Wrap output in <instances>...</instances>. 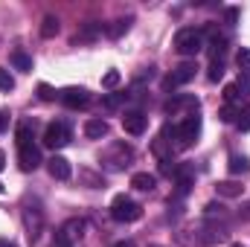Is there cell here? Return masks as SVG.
Listing matches in <instances>:
<instances>
[{
  "label": "cell",
  "instance_id": "1",
  "mask_svg": "<svg viewBox=\"0 0 250 247\" xmlns=\"http://www.w3.org/2000/svg\"><path fill=\"white\" fill-rule=\"evenodd\" d=\"M140 215H143V206H140L137 201H131L128 195H117V198L111 201V218H114V221L131 224V221H137Z\"/></svg>",
  "mask_w": 250,
  "mask_h": 247
},
{
  "label": "cell",
  "instance_id": "2",
  "mask_svg": "<svg viewBox=\"0 0 250 247\" xmlns=\"http://www.w3.org/2000/svg\"><path fill=\"white\" fill-rule=\"evenodd\" d=\"M175 50H178L181 56H198V53L204 50V32L195 29V26L181 29V32L175 35Z\"/></svg>",
  "mask_w": 250,
  "mask_h": 247
},
{
  "label": "cell",
  "instance_id": "3",
  "mask_svg": "<svg viewBox=\"0 0 250 247\" xmlns=\"http://www.w3.org/2000/svg\"><path fill=\"white\" fill-rule=\"evenodd\" d=\"M198 134H201V117H198V114H189L187 120L178 125V131H175L178 148H189V145L198 140Z\"/></svg>",
  "mask_w": 250,
  "mask_h": 247
},
{
  "label": "cell",
  "instance_id": "4",
  "mask_svg": "<svg viewBox=\"0 0 250 247\" xmlns=\"http://www.w3.org/2000/svg\"><path fill=\"white\" fill-rule=\"evenodd\" d=\"M70 143V131L64 123H50L47 131H44V145L47 148H64Z\"/></svg>",
  "mask_w": 250,
  "mask_h": 247
},
{
  "label": "cell",
  "instance_id": "5",
  "mask_svg": "<svg viewBox=\"0 0 250 247\" xmlns=\"http://www.w3.org/2000/svg\"><path fill=\"white\" fill-rule=\"evenodd\" d=\"M195 73H198V64H195V62H184V64H178V67H175V73H172L163 84H166V87L187 84V82H192V79H195Z\"/></svg>",
  "mask_w": 250,
  "mask_h": 247
},
{
  "label": "cell",
  "instance_id": "6",
  "mask_svg": "<svg viewBox=\"0 0 250 247\" xmlns=\"http://www.w3.org/2000/svg\"><path fill=\"white\" fill-rule=\"evenodd\" d=\"M62 102L67 108L79 111V108H84V105L90 102V93H87L84 87H67V90H62Z\"/></svg>",
  "mask_w": 250,
  "mask_h": 247
},
{
  "label": "cell",
  "instance_id": "7",
  "mask_svg": "<svg viewBox=\"0 0 250 247\" xmlns=\"http://www.w3.org/2000/svg\"><path fill=\"white\" fill-rule=\"evenodd\" d=\"M123 128L128 134H134V137H140L146 128H148V117L143 114V111H128L123 117Z\"/></svg>",
  "mask_w": 250,
  "mask_h": 247
},
{
  "label": "cell",
  "instance_id": "8",
  "mask_svg": "<svg viewBox=\"0 0 250 247\" xmlns=\"http://www.w3.org/2000/svg\"><path fill=\"white\" fill-rule=\"evenodd\" d=\"M18 160H21L23 172H35L41 166V151L35 145H23V148H18Z\"/></svg>",
  "mask_w": 250,
  "mask_h": 247
},
{
  "label": "cell",
  "instance_id": "9",
  "mask_svg": "<svg viewBox=\"0 0 250 247\" xmlns=\"http://www.w3.org/2000/svg\"><path fill=\"white\" fill-rule=\"evenodd\" d=\"M47 172H50L56 181H67L73 169H70V160H67V157H62V154H53V157L47 160Z\"/></svg>",
  "mask_w": 250,
  "mask_h": 247
},
{
  "label": "cell",
  "instance_id": "10",
  "mask_svg": "<svg viewBox=\"0 0 250 247\" xmlns=\"http://www.w3.org/2000/svg\"><path fill=\"white\" fill-rule=\"evenodd\" d=\"M84 137H90V140L108 137V123H105V120H87V123H84Z\"/></svg>",
  "mask_w": 250,
  "mask_h": 247
},
{
  "label": "cell",
  "instance_id": "11",
  "mask_svg": "<svg viewBox=\"0 0 250 247\" xmlns=\"http://www.w3.org/2000/svg\"><path fill=\"white\" fill-rule=\"evenodd\" d=\"M154 184H157V178H154V175H148V172H137V175L131 178V186H134V189H140V192H151Z\"/></svg>",
  "mask_w": 250,
  "mask_h": 247
},
{
  "label": "cell",
  "instance_id": "12",
  "mask_svg": "<svg viewBox=\"0 0 250 247\" xmlns=\"http://www.w3.org/2000/svg\"><path fill=\"white\" fill-rule=\"evenodd\" d=\"M82 230H84V221H82V218H70V221L62 227V233L70 239V242H73V239H79V236H82Z\"/></svg>",
  "mask_w": 250,
  "mask_h": 247
},
{
  "label": "cell",
  "instance_id": "13",
  "mask_svg": "<svg viewBox=\"0 0 250 247\" xmlns=\"http://www.w3.org/2000/svg\"><path fill=\"white\" fill-rule=\"evenodd\" d=\"M215 189H218V195H224V198H239V195L245 192V186L236 184V181H224V184H218Z\"/></svg>",
  "mask_w": 250,
  "mask_h": 247
},
{
  "label": "cell",
  "instance_id": "14",
  "mask_svg": "<svg viewBox=\"0 0 250 247\" xmlns=\"http://www.w3.org/2000/svg\"><path fill=\"white\" fill-rule=\"evenodd\" d=\"M12 64H15L18 70H23V73H32V56H26L23 50H15V53H12Z\"/></svg>",
  "mask_w": 250,
  "mask_h": 247
},
{
  "label": "cell",
  "instance_id": "15",
  "mask_svg": "<svg viewBox=\"0 0 250 247\" xmlns=\"http://www.w3.org/2000/svg\"><path fill=\"white\" fill-rule=\"evenodd\" d=\"M15 137H18V148L32 145V125H29V123H21V125H18V131H15Z\"/></svg>",
  "mask_w": 250,
  "mask_h": 247
},
{
  "label": "cell",
  "instance_id": "16",
  "mask_svg": "<svg viewBox=\"0 0 250 247\" xmlns=\"http://www.w3.org/2000/svg\"><path fill=\"white\" fill-rule=\"evenodd\" d=\"M248 169H250L248 157H239V154H233V157H230V175H245Z\"/></svg>",
  "mask_w": 250,
  "mask_h": 247
},
{
  "label": "cell",
  "instance_id": "17",
  "mask_svg": "<svg viewBox=\"0 0 250 247\" xmlns=\"http://www.w3.org/2000/svg\"><path fill=\"white\" fill-rule=\"evenodd\" d=\"M41 35H44V38L59 35V21H56L53 15H47V18H44V23H41Z\"/></svg>",
  "mask_w": 250,
  "mask_h": 247
},
{
  "label": "cell",
  "instance_id": "18",
  "mask_svg": "<svg viewBox=\"0 0 250 247\" xmlns=\"http://www.w3.org/2000/svg\"><path fill=\"white\" fill-rule=\"evenodd\" d=\"M224 102H227V105H236V102H245L236 84H227V87H224Z\"/></svg>",
  "mask_w": 250,
  "mask_h": 247
},
{
  "label": "cell",
  "instance_id": "19",
  "mask_svg": "<svg viewBox=\"0 0 250 247\" xmlns=\"http://www.w3.org/2000/svg\"><path fill=\"white\" fill-rule=\"evenodd\" d=\"M239 114H242V111H239L236 105H224L218 117H221V123H236V120H239Z\"/></svg>",
  "mask_w": 250,
  "mask_h": 247
},
{
  "label": "cell",
  "instance_id": "20",
  "mask_svg": "<svg viewBox=\"0 0 250 247\" xmlns=\"http://www.w3.org/2000/svg\"><path fill=\"white\" fill-rule=\"evenodd\" d=\"M0 90H3V93L15 90V79H12V73H9V70H3V67H0Z\"/></svg>",
  "mask_w": 250,
  "mask_h": 247
},
{
  "label": "cell",
  "instance_id": "21",
  "mask_svg": "<svg viewBox=\"0 0 250 247\" xmlns=\"http://www.w3.org/2000/svg\"><path fill=\"white\" fill-rule=\"evenodd\" d=\"M236 87H239V93H242V99H248V96H250V73H242V76H239V82H236Z\"/></svg>",
  "mask_w": 250,
  "mask_h": 247
},
{
  "label": "cell",
  "instance_id": "22",
  "mask_svg": "<svg viewBox=\"0 0 250 247\" xmlns=\"http://www.w3.org/2000/svg\"><path fill=\"white\" fill-rule=\"evenodd\" d=\"M236 62H239V67H242V73H250V50H248V47H242V50H239Z\"/></svg>",
  "mask_w": 250,
  "mask_h": 247
},
{
  "label": "cell",
  "instance_id": "23",
  "mask_svg": "<svg viewBox=\"0 0 250 247\" xmlns=\"http://www.w3.org/2000/svg\"><path fill=\"white\" fill-rule=\"evenodd\" d=\"M128 23H131V21H114V26H108V35H111V38H120L125 29H128Z\"/></svg>",
  "mask_w": 250,
  "mask_h": 247
},
{
  "label": "cell",
  "instance_id": "24",
  "mask_svg": "<svg viewBox=\"0 0 250 247\" xmlns=\"http://www.w3.org/2000/svg\"><path fill=\"white\" fill-rule=\"evenodd\" d=\"M117 84H120V73L117 70H108L102 76V87H117Z\"/></svg>",
  "mask_w": 250,
  "mask_h": 247
},
{
  "label": "cell",
  "instance_id": "25",
  "mask_svg": "<svg viewBox=\"0 0 250 247\" xmlns=\"http://www.w3.org/2000/svg\"><path fill=\"white\" fill-rule=\"evenodd\" d=\"M224 50H227V38H218V35H215V38H212V62H215V56H221Z\"/></svg>",
  "mask_w": 250,
  "mask_h": 247
},
{
  "label": "cell",
  "instance_id": "26",
  "mask_svg": "<svg viewBox=\"0 0 250 247\" xmlns=\"http://www.w3.org/2000/svg\"><path fill=\"white\" fill-rule=\"evenodd\" d=\"M38 99H44V102H53V99H56V90H53L50 84H38Z\"/></svg>",
  "mask_w": 250,
  "mask_h": 247
},
{
  "label": "cell",
  "instance_id": "27",
  "mask_svg": "<svg viewBox=\"0 0 250 247\" xmlns=\"http://www.w3.org/2000/svg\"><path fill=\"white\" fill-rule=\"evenodd\" d=\"M207 76H209V82H218V79L224 76V67H221V62H212V64H209V73H207Z\"/></svg>",
  "mask_w": 250,
  "mask_h": 247
},
{
  "label": "cell",
  "instance_id": "28",
  "mask_svg": "<svg viewBox=\"0 0 250 247\" xmlns=\"http://www.w3.org/2000/svg\"><path fill=\"white\" fill-rule=\"evenodd\" d=\"M236 125H239L242 131H248V128H250V108H248V111H242V114H239V120H236Z\"/></svg>",
  "mask_w": 250,
  "mask_h": 247
},
{
  "label": "cell",
  "instance_id": "29",
  "mask_svg": "<svg viewBox=\"0 0 250 247\" xmlns=\"http://www.w3.org/2000/svg\"><path fill=\"white\" fill-rule=\"evenodd\" d=\"M53 245H56V247H73V242H70V239L64 236L62 230H59V233H56V242H53Z\"/></svg>",
  "mask_w": 250,
  "mask_h": 247
},
{
  "label": "cell",
  "instance_id": "30",
  "mask_svg": "<svg viewBox=\"0 0 250 247\" xmlns=\"http://www.w3.org/2000/svg\"><path fill=\"white\" fill-rule=\"evenodd\" d=\"M9 117H12V114H9V108H0V131H6V128H9Z\"/></svg>",
  "mask_w": 250,
  "mask_h": 247
},
{
  "label": "cell",
  "instance_id": "31",
  "mask_svg": "<svg viewBox=\"0 0 250 247\" xmlns=\"http://www.w3.org/2000/svg\"><path fill=\"white\" fill-rule=\"evenodd\" d=\"M123 102V96H105V108H117Z\"/></svg>",
  "mask_w": 250,
  "mask_h": 247
},
{
  "label": "cell",
  "instance_id": "32",
  "mask_svg": "<svg viewBox=\"0 0 250 247\" xmlns=\"http://www.w3.org/2000/svg\"><path fill=\"white\" fill-rule=\"evenodd\" d=\"M239 21V9H227V23H236Z\"/></svg>",
  "mask_w": 250,
  "mask_h": 247
},
{
  "label": "cell",
  "instance_id": "33",
  "mask_svg": "<svg viewBox=\"0 0 250 247\" xmlns=\"http://www.w3.org/2000/svg\"><path fill=\"white\" fill-rule=\"evenodd\" d=\"M3 169H6V154L0 151V172H3Z\"/></svg>",
  "mask_w": 250,
  "mask_h": 247
},
{
  "label": "cell",
  "instance_id": "34",
  "mask_svg": "<svg viewBox=\"0 0 250 247\" xmlns=\"http://www.w3.org/2000/svg\"><path fill=\"white\" fill-rule=\"evenodd\" d=\"M114 247H134V242H117Z\"/></svg>",
  "mask_w": 250,
  "mask_h": 247
},
{
  "label": "cell",
  "instance_id": "35",
  "mask_svg": "<svg viewBox=\"0 0 250 247\" xmlns=\"http://www.w3.org/2000/svg\"><path fill=\"white\" fill-rule=\"evenodd\" d=\"M230 247H245V245H230Z\"/></svg>",
  "mask_w": 250,
  "mask_h": 247
},
{
  "label": "cell",
  "instance_id": "36",
  "mask_svg": "<svg viewBox=\"0 0 250 247\" xmlns=\"http://www.w3.org/2000/svg\"><path fill=\"white\" fill-rule=\"evenodd\" d=\"M0 192H3V184H0Z\"/></svg>",
  "mask_w": 250,
  "mask_h": 247
},
{
  "label": "cell",
  "instance_id": "37",
  "mask_svg": "<svg viewBox=\"0 0 250 247\" xmlns=\"http://www.w3.org/2000/svg\"><path fill=\"white\" fill-rule=\"evenodd\" d=\"M6 247H15V245H6Z\"/></svg>",
  "mask_w": 250,
  "mask_h": 247
},
{
  "label": "cell",
  "instance_id": "38",
  "mask_svg": "<svg viewBox=\"0 0 250 247\" xmlns=\"http://www.w3.org/2000/svg\"><path fill=\"white\" fill-rule=\"evenodd\" d=\"M248 218H250V212H248Z\"/></svg>",
  "mask_w": 250,
  "mask_h": 247
}]
</instances>
